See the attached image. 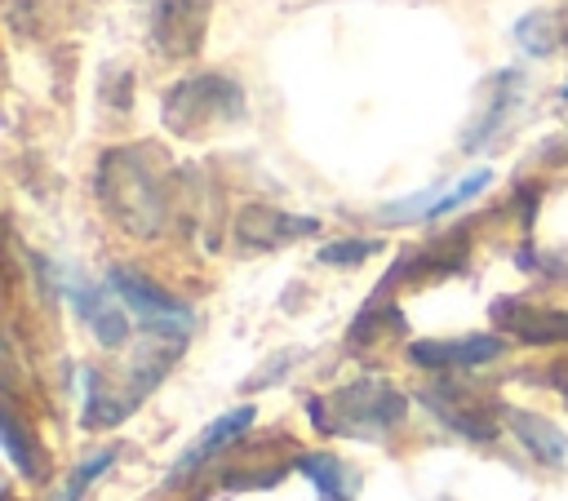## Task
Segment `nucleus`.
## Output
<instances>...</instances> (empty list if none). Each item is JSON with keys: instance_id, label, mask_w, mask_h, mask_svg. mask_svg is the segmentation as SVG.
Here are the masks:
<instances>
[{"instance_id": "1", "label": "nucleus", "mask_w": 568, "mask_h": 501, "mask_svg": "<svg viewBox=\"0 0 568 501\" xmlns=\"http://www.w3.org/2000/svg\"><path fill=\"white\" fill-rule=\"evenodd\" d=\"M178 173L160 146H111L98 160V200L129 235H160L173 217Z\"/></svg>"}, {"instance_id": "2", "label": "nucleus", "mask_w": 568, "mask_h": 501, "mask_svg": "<svg viewBox=\"0 0 568 501\" xmlns=\"http://www.w3.org/2000/svg\"><path fill=\"white\" fill-rule=\"evenodd\" d=\"M408 412V399L399 386L382 377H359L333 395L306 399V417L320 434H351V439H382L395 430Z\"/></svg>"}, {"instance_id": "3", "label": "nucleus", "mask_w": 568, "mask_h": 501, "mask_svg": "<svg viewBox=\"0 0 568 501\" xmlns=\"http://www.w3.org/2000/svg\"><path fill=\"white\" fill-rule=\"evenodd\" d=\"M244 89L231 75L204 71V75H186L173 89H164L160 98V120L178 133V137H209L213 129H231L244 120Z\"/></svg>"}, {"instance_id": "4", "label": "nucleus", "mask_w": 568, "mask_h": 501, "mask_svg": "<svg viewBox=\"0 0 568 501\" xmlns=\"http://www.w3.org/2000/svg\"><path fill=\"white\" fill-rule=\"evenodd\" d=\"M106 284H111V293L142 319L146 333H155V337L182 346L186 333L195 328L191 306L178 301V297H169L164 288H155L146 275H138V270H129V266H111V270H106Z\"/></svg>"}, {"instance_id": "5", "label": "nucleus", "mask_w": 568, "mask_h": 501, "mask_svg": "<svg viewBox=\"0 0 568 501\" xmlns=\"http://www.w3.org/2000/svg\"><path fill=\"white\" fill-rule=\"evenodd\" d=\"M209 31V0H155L151 13V44L160 58H191L204 49Z\"/></svg>"}, {"instance_id": "6", "label": "nucleus", "mask_w": 568, "mask_h": 501, "mask_svg": "<svg viewBox=\"0 0 568 501\" xmlns=\"http://www.w3.org/2000/svg\"><path fill=\"white\" fill-rule=\"evenodd\" d=\"M493 324L510 333L524 346H559L568 341V310L555 306H532L528 297H497L493 301Z\"/></svg>"}, {"instance_id": "7", "label": "nucleus", "mask_w": 568, "mask_h": 501, "mask_svg": "<svg viewBox=\"0 0 568 501\" xmlns=\"http://www.w3.org/2000/svg\"><path fill=\"white\" fill-rule=\"evenodd\" d=\"M422 403H426L448 430H457L462 439H475V443L497 439V408H493V403H475V395H462V386L439 381V386L422 390Z\"/></svg>"}, {"instance_id": "8", "label": "nucleus", "mask_w": 568, "mask_h": 501, "mask_svg": "<svg viewBox=\"0 0 568 501\" xmlns=\"http://www.w3.org/2000/svg\"><path fill=\"white\" fill-rule=\"evenodd\" d=\"M506 350L501 337L493 333H470V337H430V341H408V359L417 368H430V372H453V368H479L488 359H497Z\"/></svg>"}, {"instance_id": "9", "label": "nucleus", "mask_w": 568, "mask_h": 501, "mask_svg": "<svg viewBox=\"0 0 568 501\" xmlns=\"http://www.w3.org/2000/svg\"><path fill=\"white\" fill-rule=\"evenodd\" d=\"M315 231H320L315 217L284 213V208H266V204H248V208L235 217V235H240V244H244V248H257V253H266V248H284V244L306 239V235H315Z\"/></svg>"}, {"instance_id": "10", "label": "nucleus", "mask_w": 568, "mask_h": 501, "mask_svg": "<svg viewBox=\"0 0 568 501\" xmlns=\"http://www.w3.org/2000/svg\"><path fill=\"white\" fill-rule=\"evenodd\" d=\"M67 293H71L75 315H80V319L89 324V333L98 337V346L120 350V346L129 341V319H124V310H120L115 301H106V293H102V288H93V284H84V279H75Z\"/></svg>"}, {"instance_id": "11", "label": "nucleus", "mask_w": 568, "mask_h": 501, "mask_svg": "<svg viewBox=\"0 0 568 501\" xmlns=\"http://www.w3.org/2000/svg\"><path fill=\"white\" fill-rule=\"evenodd\" d=\"M253 421H257L253 403H240V408L222 412V417H217V421H213V426H209V430H204V434H200V439H195V443H191V448L182 452V461L173 466L169 483H178V479H186L191 470H200V466H204V461H209L213 452H222L226 443H235V439H240V434H244V430H248Z\"/></svg>"}, {"instance_id": "12", "label": "nucleus", "mask_w": 568, "mask_h": 501, "mask_svg": "<svg viewBox=\"0 0 568 501\" xmlns=\"http://www.w3.org/2000/svg\"><path fill=\"white\" fill-rule=\"evenodd\" d=\"M501 417H506V426L519 434V443H524L541 466H564V461H568V434H564L555 421H546V417H537V412H528V408H501Z\"/></svg>"}, {"instance_id": "13", "label": "nucleus", "mask_w": 568, "mask_h": 501, "mask_svg": "<svg viewBox=\"0 0 568 501\" xmlns=\"http://www.w3.org/2000/svg\"><path fill=\"white\" fill-rule=\"evenodd\" d=\"M515 40L524 53L532 58H550L559 49H568V4L559 9H532L515 22Z\"/></svg>"}, {"instance_id": "14", "label": "nucleus", "mask_w": 568, "mask_h": 501, "mask_svg": "<svg viewBox=\"0 0 568 501\" xmlns=\"http://www.w3.org/2000/svg\"><path fill=\"white\" fill-rule=\"evenodd\" d=\"M297 470L315 483L320 501H355V488H359V474L337 461L333 452H302L297 457Z\"/></svg>"}, {"instance_id": "15", "label": "nucleus", "mask_w": 568, "mask_h": 501, "mask_svg": "<svg viewBox=\"0 0 568 501\" xmlns=\"http://www.w3.org/2000/svg\"><path fill=\"white\" fill-rule=\"evenodd\" d=\"M390 328H395V333L404 328L399 310H395V306H377V301H373V306H368V310H364V315L351 324V333H346V346H351V350H364V346H373L377 337H386Z\"/></svg>"}, {"instance_id": "16", "label": "nucleus", "mask_w": 568, "mask_h": 501, "mask_svg": "<svg viewBox=\"0 0 568 501\" xmlns=\"http://www.w3.org/2000/svg\"><path fill=\"white\" fill-rule=\"evenodd\" d=\"M4 452H9V461H13L27 479H44V457L27 443V434H22V426H18L13 412H4Z\"/></svg>"}, {"instance_id": "17", "label": "nucleus", "mask_w": 568, "mask_h": 501, "mask_svg": "<svg viewBox=\"0 0 568 501\" xmlns=\"http://www.w3.org/2000/svg\"><path fill=\"white\" fill-rule=\"evenodd\" d=\"M488 182H493V173H488V168H475V173H466V177H462L453 191H444V195H439V204L430 208V217H444V213H453V208L470 204V200H475V195H479Z\"/></svg>"}, {"instance_id": "18", "label": "nucleus", "mask_w": 568, "mask_h": 501, "mask_svg": "<svg viewBox=\"0 0 568 501\" xmlns=\"http://www.w3.org/2000/svg\"><path fill=\"white\" fill-rule=\"evenodd\" d=\"M377 248H382L377 239H337V244H324L315 262H324V266H359V262L373 257Z\"/></svg>"}, {"instance_id": "19", "label": "nucleus", "mask_w": 568, "mask_h": 501, "mask_svg": "<svg viewBox=\"0 0 568 501\" xmlns=\"http://www.w3.org/2000/svg\"><path fill=\"white\" fill-rule=\"evenodd\" d=\"M115 466V448H106V452H93V457H84L80 466H75V474H71V483H67V492H62V501H80L84 497V488L98 479V474H106Z\"/></svg>"}, {"instance_id": "20", "label": "nucleus", "mask_w": 568, "mask_h": 501, "mask_svg": "<svg viewBox=\"0 0 568 501\" xmlns=\"http://www.w3.org/2000/svg\"><path fill=\"white\" fill-rule=\"evenodd\" d=\"M550 386H555V390H559V395H568V359H564V364H555V368H550Z\"/></svg>"}, {"instance_id": "21", "label": "nucleus", "mask_w": 568, "mask_h": 501, "mask_svg": "<svg viewBox=\"0 0 568 501\" xmlns=\"http://www.w3.org/2000/svg\"><path fill=\"white\" fill-rule=\"evenodd\" d=\"M559 98H564V102H568V84H564V89H559Z\"/></svg>"}]
</instances>
